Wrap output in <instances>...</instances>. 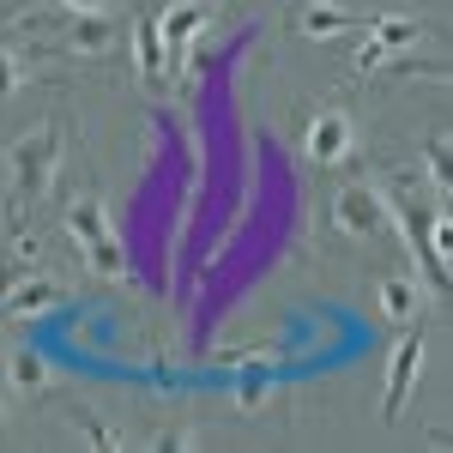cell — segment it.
I'll list each match as a JSON object with an SVG mask.
<instances>
[{
  "mask_svg": "<svg viewBox=\"0 0 453 453\" xmlns=\"http://www.w3.org/2000/svg\"><path fill=\"white\" fill-rule=\"evenodd\" d=\"M61 121H49V127H36L25 140L12 145V200L25 206V200H42L49 188H55V175H61Z\"/></svg>",
  "mask_w": 453,
  "mask_h": 453,
  "instance_id": "obj_1",
  "label": "cell"
},
{
  "mask_svg": "<svg viewBox=\"0 0 453 453\" xmlns=\"http://www.w3.org/2000/svg\"><path fill=\"white\" fill-rule=\"evenodd\" d=\"M67 236L79 242V254L104 273V279H127V260H121V248H115V224H109V206L97 194H79L67 206Z\"/></svg>",
  "mask_w": 453,
  "mask_h": 453,
  "instance_id": "obj_2",
  "label": "cell"
},
{
  "mask_svg": "<svg viewBox=\"0 0 453 453\" xmlns=\"http://www.w3.org/2000/svg\"><path fill=\"white\" fill-rule=\"evenodd\" d=\"M333 224L345 230L350 242H375L387 224H393L387 188H375V181H345V188L333 194Z\"/></svg>",
  "mask_w": 453,
  "mask_h": 453,
  "instance_id": "obj_3",
  "label": "cell"
},
{
  "mask_svg": "<svg viewBox=\"0 0 453 453\" xmlns=\"http://www.w3.org/2000/svg\"><path fill=\"white\" fill-rule=\"evenodd\" d=\"M350 151H357V127H350L345 109H314L309 127H303V157L314 170H339Z\"/></svg>",
  "mask_w": 453,
  "mask_h": 453,
  "instance_id": "obj_4",
  "label": "cell"
},
{
  "mask_svg": "<svg viewBox=\"0 0 453 453\" xmlns=\"http://www.w3.org/2000/svg\"><path fill=\"white\" fill-rule=\"evenodd\" d=\"M418 42H423V19H411V12H381V19H369V42L357 49L350 67L375 73L387 55H405V49H418Z\"/></svg>",
  "mask_w": 453,
  "mask_h": 453,
  "instance_id": "obj_5",
  "label": "cell"
},
{
  "mask_svg": "<svg viewBox=\"0 0 453 453\" xmlns=\"http://www.w3.org/2000/svg\"><path fill=\"white\" fill-rule=\"evenodd\" d=\"M290 31L309 36V42H326V36L345 31H369V19L350 12L345 0H290Z\"/></svg>",
  "mask_w": 453,
  "mask_h": 453,
  "instance_id": "obj_6",
  "label": "cell"
},
{
  "mask_svg": "<svg viewBox=\"0 0 453 453\" xmlns=\"http://www.w3.org/2000/svg\"><path fill=\"white\" fill-rule=\"evenodd\" d=\"M206 25H211V6H206V0H181V6H170V12L157 19V36H164L170 67H181V61L194 55V42L206 36Z\"/></svg>",
  "mask_w": 453,
  "mask_h": 453,
  "instance_id": "obj_7",
  "label": "cell"
},
{
  "mask_svg": "<svg viewBox=\"0 0 453 453\" xmlns=\"http://www.w3.org/2000/svg\"><path fill=\"white\" fill-rule=\"evenodd\" d=\"M418 375H423V326H418V333H405L399 350H393V363H387V393H381V418L387 423L405 411V399H411Z\"/></svg>",
  "mask_w": 453,
  "mask_h": 453,
  "instance_id": "obj_8",
  "label": "cell"
},
{
  "mask_svg": "<svg viewBox=\"0 0 453 453\" xmlns=\"http://www.w3.org/2000/svg\"><path fill=\"white\" fill-rule=\"evenodd\" d=\"M67 49L73 55H85V61H104L109 49H115V19L104 12H73L67 19Z\"/></svg>",
  "mask_w": 453,
  "mask_h": 453,
  "instance_id": "obj_9",
  "label": "cell"
},
{
  "mask_svg": "<svg viewBox=\"0 0 453 453\" xmlns=\"http://www.w3.org/2000/svg\"><path fill=\"white\" fill-rule=\"evenodd\" d=\"M375 303H381V320H393V326L423 320V290H418V279H405V273H387V279L375 284Z\"/></svg>",
  "mask_w": 453,
  "mask_h": 453,
  "instance_id": "obj_10",
  "label": "cell"
},
{
  "mask_svg": "<svg viewBox=\"0 0 453 453\" xmlns=\"http://www.w3.org/2000/svg\"><path fill=\"white\" fill-rule=\"evenodd\" d=\"M55 303H61V290H55L49 279H31V284L12 279L6 290H0V309L12 314V320H36V314H49Z\"/></svg>",
  "mask_w": 453,
  "mask_h": 453,
  "instance_id": "obj_11",
  "label": "cell"
},
{
  "mask_svg": "<svg viewBox=\"0 0 453 453\" xmlns=\"http://www.w3.org/2000/svg\"><path fill=\"white\" fill-rule=\"evenodd\" d=\"M134 49H140V73H145V79H164V73H170L164 36H157V19H140V25H134Z\"/></svg>",
  "mask_w": 453,
  "mask_h": 453,
  "instance_id": "obj_12",
  "label": "cell"
},
{
  "mask_svg": "<svg viewBox=\"0 0 453 453\" xmlns=\"http://www.w3.org/2000/svg\"><path fill=\"white\" fill-rule=\"evenodd\" d=\"M6 375H12V387H19V393H42V387H49V363H42L36 350H19Z\"/></svg>",
  "mask_w": 453,
  "mask_h": 453,
  "instance_id": "obj_13",
  "label": "cell"
},
{
  "mask_svg": "<svg viewBox=\"0 0 453 453\" xmlns=\"http://www.w3.org/2000/svg\"><path fill=\"white\" fill-rule=\"evenodd\" d=\"M19 85H25V55L0 42V104H6V97H12Z\"/></svg>",
  "mask_w": 453,
  "mask_h": 453,
  "instance_id": "obj_14",
  "label": "cell"
},
{
  "mask_svg": "<svg viewBox=\"0 0 453 453\" xmlns=\"http://www.w3.org/2000/svg\"><path fill=\"white\" fill-rule=\"evenodd\" d=\"M423 170H429L435 188H448V134H435V140L423 145Z\"/></svg>",
  "mask_w": 453,
  "mask_h": 453,
  "instance_id": "obj_15",
  "label": "cell"
},
{
  "mask_svg": "<svg viewBox=\"0 0 453 453\" xmlns=\"http://www.w3.org/2000/svg\"><path fill=\"white\" fill-rule=\"evenodd\" d=\"M85 441H91V448H121V435H115V429H97V423H85Z\"/></svg>",
  "mask_w": 453,
  "mask_h": 453,
  "instance_id": "obj_16",
  "label": "cell"
},
{
  "mask_svg": "<svg viewBox=\"0 0 453 453\" xmlns=\"http://www.w3.org/2000/svg\"><path fill=\"white\" fill-rule=\"evenodd\" d=\"M61 6H67V12H104L109 0H61Z\"/></svg>",
  "mask_w": 453,
  "mask_h": 453,
  "instance_id": "obj_17",
  "label": "cell"
},
{
  "mask_svg": "<svg viewBox=\"0 0 453 453\" xmlns=\"http://www.w3.org/2000/svg\"><path fill=\"white\" fill-rule=\"evenodd\" d=\"M0 357H6V350H0Z\"/></svg>",
  "mask_w": 453,
  "mask_h": 453,
  "instance_id": "obj_18",
  "label": "cell"
}]
</instances>
